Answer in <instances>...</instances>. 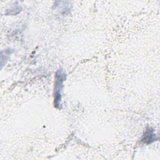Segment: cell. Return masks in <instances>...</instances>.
Masks as SVG:
<instances>
[{"instance_id": "6da1fadb", "label": "cell", "mask_w": 160, "mask_h": 160, "mask_svg": "<svg viewBox=\"0 0 160 160\" xmlns=\"http://www.w3.org/2000/svg\"><path fill=\"white\" fill-rule=\"evenodd\" d=\"M66 77V74L62 69H59L56 71L54 84V106L56 108H61V90Z\"/></svg>"}, {"instance_id": "7a4b0ae2", "label": "cell", "mask_w": 160, "mask_h": 160, "mask_svg": "<svg viewBox=\"0 0 160 160\" xmlns=\"http://www.w3.org/2000/svg\"><path fill=\"white\" fill-rule=\"evenodd\" d=\"M153 130L151 128H149L146 132H145L142 139V141H144V142L145 143H148V144H149V143H151L152 142H154V141H156V134H154L153 133Z\"/></svg>"}]
</instances>
